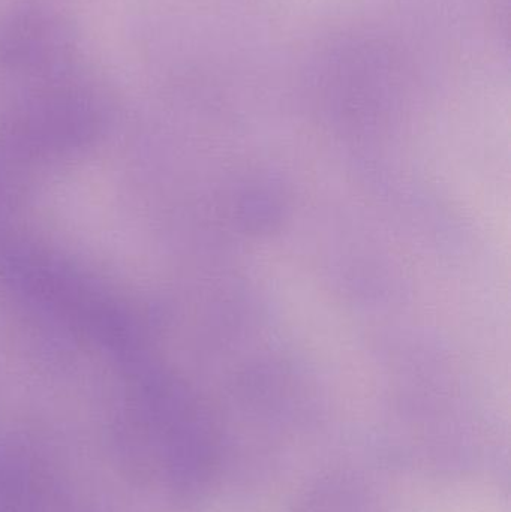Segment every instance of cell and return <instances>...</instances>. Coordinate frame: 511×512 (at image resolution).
Returning <instances> with one entry per match:
<instances>
[{"label": "cell", "instance_id": "6da1fadb", "mask_svg": "<svg viewBox=\"0 0 511 512\" xmlns=\"http://www.w3.org/2000/svg\"><path fill=\"white\" fill-rule=\"evenodd\" d=\"M74 47L69 24L47 12L18 15L0 35V57L6 65L17 68L63 65L71 59Z\"/></svg>", "mask_w": 511, "mask_h": 512}]
</instances>
